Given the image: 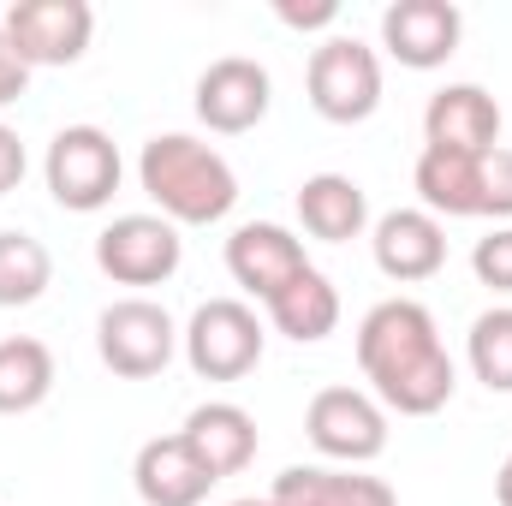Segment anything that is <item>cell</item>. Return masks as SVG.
Instances as JSON below:
<instances>
[{"label":"cell","instance_id":"6da1fadb","mask_svg":"<svg viewBox=\"0 0 512 506\" xmlns=\"http://www.w3.org/2000/svg\"><path fill=\"white\" fill-rule=\"evenodd\" d=\"M358 370L370 381L376 405L399 417H435L459 387L441 328L417 298H382L358 322Z\"/></svg>","mask_w":512,"mask_h":506},{"label":"cell","instance_id":"7a4b0ae2","mask_svg":"<svg viewBox=\"0 0 512 506\" xmlns=\"http://www.w3.org/2000/svg\"><path fill=\"white\" fill-rule=\"evenodd\" d=\"M137 185L173 227H215L239 203V173L227 167V155L185 131H161L143 143Z\"/></svg>","mask_w":512,"mask_h":506},{"label":"cell","instance_id":"3957f363","mask_svg":"<svg viewBox=\"0 0 512 506\" xmlns=\"http://www.w3.org/2000/svg\"><path fill=\"white\" fill-rule=\"evenodd\" d=\"M120 173H126L120 143H114L102 126L54 131L48 161H42L48 197H54L60 209H72V215H96V209H108V203H114V191H120Z\"/></svg>","mask_w":512,"mask_h":506},{"label":"cell","instance_id":"277c9868","mask_svg":"<svg viewBox=\"0 0 512 506\" xmlns=\"http://www.w3.org/2000/svg\"><path fill=\"white\" fill-rule=\"evenodd\" d=\"M304 90H310V108H316L328 126H364V120L382 108V60H376V48L358 42V36H328V42L310 54Z\"/></svg>","mask_w":512,"mask_h":506},{"label":"cell","instance_id":"5b68a950","mask_svg":"<svg viewBox=\"0 0 512 506\" xmlns=\"http://www.w3.org/2000/svg\"><path fill=\"white\" fill-rule=\"evenodd\" d=\"M185 364L203 381H245L262 364V316L245 298H209L185 322Z\"/></svg>","mask_w":512,"mask_h":506},{"label":"cell","instance_id":"8992f818","mask_svg":"<svg viewBox=\"0 0 512 506\" xmlns=\"http://www.w3.org/2000/svg\"><path fill=\"white\" fill-rule=\"evenodd\" d=\"M96 352L120 381H149L173 364L179 328L155 298H114L96 316Z\"/></svg>","mask_w":512,"mask_h":506},{"label":"cell","instance_id":"52a82bcc","mask_svg":"<svg viewBox=\"0 0 512 506\" xmlns=\"http://www.w3.org/2000/svg\"><path fill=\"white\" fill-rule=\"evenodd\" d=\"M304 435L322 459L358 471V465L387 453V411L364 387H322L304 411Z\"/></svg>","mask_w":512,"mask_h":506},{"label":"cell","instance_id":"ba28073f","mask_svg":"<svg viewBox=\"0 0 512 506\" xmlns=\"http://www.w3.org/2000/svg\"><path fill=\"white\" fill-rule=\"evenodd\" d=\"M185 262V239L161 215H114L96 233V268L114 286H167Z\"/></svg>","mask_w":512,"mask_h":506},{"label":"cell","instance_id":"9c48e42d","mask_svg":"<svg viewBox=\"0 0 512 506\" xmlns=\"http://www.w3.org/2000/svg\"><path fill=\"white\" fill-rule=\"evenodd\" d=\"M12 54L36 72V66H72L84 60L90 36H96V12L90 0H18L0 18Z\"/></svg>","mask_w":512,"mask_h":506},{"label":"cell","instance_id":"30bf717a","mask_svg":"<svg viewBox=\"0 0 512 506\" xmlns=\"http://www.w3.org/2000/svg\"><path fill=\"white\" fill-rule=\"evenodd\" d=\"M274 108V78L268 66H256L245 54H227V60H209L203 78H197V120L221 137H239L256 131Z\"/></svg>","mask_w":512,"mask_h":506},{"label":"cell","instance_id":"8fae6325","mask_svg":"<svg viewBox=\"0 0 512 506\" xmlns=\"http://www.w3.org/2000/svg\"><path fill=\"white\" fill-rule=\"evenodd\" d=\"M465 36V12L453 0H393L382 12V48L411 66V72H435L459 54Z\"/></svg>","mask_w":512,"mask_h":506},{"label":"cell","instance_id":"7c38bea8","mask_svg":"<svg viewBox=\"0 0 512 506\" xmlns=\"http://www.w3.org/2000/svg\"><path fill=\"white\" fill-rule=\"evenodd\" d=\"M131 489H137L143 506H203L209 489H215V477H209V465L191 453L185 435H155V441H143L137 459H131Z\"/></svg>","mask_w":512,"mask_h":506},{"label":"cell","instance_id":"4fadbf2b","mask_svg":"<svg viewBox=\"0 0 512 506\" xmlns=\"http://www.w3.org/2000/svg\"><path fill=\"white\" fill-rule=\"evenodd\" d=\"M423 143L459 149V155H489L501 149V102L483 84H447L423 108Z\"/></svg>","mask_w":512,"mask_h":506},{"label":"cell","instance_id":"5bb4252c","mask_svg":"<svg viewBox=\"0 0 512 506\" xmlns=\"http://www.w3.org/2000/svg\"><path fill=\"white\" fill-rule=\"evenodd\" d=\"M304 268H310L304 239H292V233L274 227V221H245V227L227 239V274H233V286H245L262 304H268L286 280H298Z\"/></svg>","mask_w":512,"mask_h":506},{"label":"cell","instance_id":"9a60e30c","mask_svg":"<svg viewBox=\"0 0 512 506\" xmlns=\"http://www.w3.org/2000/svg\"><path fill=\"white\" fill-rule=\"evenodd\" d=\"M370 251H376V268L387 280L417 286V280H435L447 268V233L429 209H393V215L376 221Z\"/></svg>","mask_w":512,"mask_h":506},{"label":"cell","instance_id":"2e32d148","mask_svg":"<svg viewBox=\"0 0 512 506\" xmlns=\"http://www.w3.org/2000/svg\"><path fill=\"white\" fill-rule=\"evenodd\" d=\"M179 435L191 441V453L209 465V477H215V483H227V477L251 471L256 447H262L256 417L245 411V405H233V399H209V405H197V411L185 417V429H179Z\"/></svg>","mask_w":512,"mask_h":506},{"label":"cell","instance_id":"e0dca14e","mask_svg":"<svg viewBox=\"0 0 512 506\" xmlns=\"http://www.w3.org/2000/svg\"><path fill=\"white\" fill-rule=\"evenodd\" d=\"M411 185L423 197V209L441 221H477L483 215V155H459V149H435L423 143L417 167H411Z\"/></svg>","mask_w":512,"mask_h":506},{"label":"cell","instance_id":"ac0fdd59","mask_svg":"<svg viewBox=\"0 0 512 506\" xmlns=\"http://www.w3.org/2000/svg\"><path fill=\"white\" fill-rule=\"evenodd\" d=\"M268 506H399V495L370 471L346 465H286L268 489Z\"/></svg>","mask_w":512,"mask_h":506},{"label":"cell","instance_id":"d6986e66","mask_svg":"<svg viewBox=\"0 0 512 506\" xmlns=\"http://www.w3.org/2000/svg\"><path fill=\"white\" fill-rule=\"evenodd\" d=\"M298 221H304V233L322 239V245H352V239L370 227V197H364V185L346 179V173H310V179L298 185Z\"/></svg>","mask_w":512,"mask_h":506},{"label":"cell","instance_id":"ffe728a7","mask_svg":"<svg viewBox=\"0 0 512 506\" xmlns=\"http://www.w3.org/2000/svg\"><path fill=\"white\" fill-rule=\"evenodd\" d=\"M268 322H274V334H286V340H298V346L328 340V334L340 328V292H334V280H328L322 268H304L298 280H286V286L268 298Z\"/></svg>","mask_w":512,"mask_h":506},{"label":"cell","instance_id":"44dd1931","mask_svg":"<svg viewBox=\"0 0 512 506\" xmlns=\"http://www.w3.org/2000/svg\"><path fill=\"white\" fill-rule=\"evenodd\" d=\"M54 393V352L30 334L0 340V417H24Z\"/></svg>","mask_w":512,"mask_h":506},{"label":"cell","instance_id":"7402d4cb","mask_svg":"<svg viewBox=\"0 0 512 506\" xmlns=\"http://www.w3.org/2000/svg\"><path fill=\"white\" fill-rule=\"evenodd\" d=\"M54 256L36 233H0V310H24L48 292Z\"/></svg>","mask_w":512,"mask_h":506},{"label":"cell","instance_id":"603a6c76","mask_svg":"<svg viewBox=\"0 0 512 506\" xmlns=\"http://www.w3.org/2000/svg\"><path fill=\"white\" fill-rule=\"evenodd\" d=\"M465 364L489 393H512V304L483 310L465 334Z\"/></svg>","mask_w":512,"mask_h":506},{"label":"cell","instance_id":"cb8c5ba5","mask_svg":"<svg viewBox=\"0 0 512 506\" xmlns=\"http://www.w3.org/2000/svg\"><path fill=\"white\" fill-rule=\"evenodd\" d=\"M471 268H477V280L489 292H512V227H495L489 239H477Z\"/></svg>","mask_w":512,"mask_h":506},{"label":"cell","instance_id":"d4e9b609","mask_svg":"<svg viewBox=\"0 0 512 506\" xmlns=\"http://www.w3.org/2000/svg\"><path fill=\"white\" fill-rule=\"evenodd\" d=\"M483 215L489 221H512V149H489L483 155Z\"/></svg>","mask_w":512,"mask_h":506},{"label":"cell","instance_id":"484cf974","mask_svg":"<svg viewBox=\"0 0 512 506\" xmlns=\"http://www.w3.org/2000/svg\"><path fill=\"white\" fill-rule=\"evenodd\" d=\"M30 173V155H24V137L12 126H0V197H12Z\"/></svg>","mask_w":512,"mask_h":506},{"label":"cell","instance_id":"4316f807","mask_svg":"<svg viewBox=\"0 0 512 506\" xmlns=\"http://www.w3.org/2000/svg\"><path fill=\"white\" fill-rule=\"evenodd\" d=\"M274 18H280V24H292V30H328V24L340 18V6H334V0H316V6H298V0H274Z\"/></svg>","mask_w":512,"mask_h":506},{"label":"cell","instance_id":"83f0119b","mask_svg":"<svg viewBox=\"0 0 512 506\" xmlns=\"http://www.w3.org/2000/svg\"><path fill=\"white\" fill-rule=\"evenodd\" d=\"M24 90H30V66L12 54V42H6V30H0V108H12Z\"/></svg>","mask_w":512,"mask_h":506},{"label":"cell","instance_id":"f1b7e54d","mask_svg":"<svg viewBox=\"0 0 512 506\" xmlns=\"http://www.w3.org/2000/svg\"><path fill=\"white\" fill-rule=\"evenodd\" d=\"M495 506H512V453H507V465H501V477H495Z\"/></svg>","mask_w":512,"mask_h":506},{"label":"cell","instance_id":"f546056e","mask_svg":"<svg viewBox=\"0 0 512 506\" xmlns=\"http://www.w3.org/2000/svg\"><path fill=\"white\" fill-rule=\"evenodd\" d=\"M227 506H268V495H262V501H256V495H245V501H227Z\"/></svg>","mask_w":512,"mask_h":506}]
</instances>
